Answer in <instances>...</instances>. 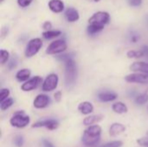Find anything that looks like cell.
<instances>
[{
  "label": "cell",
  "instance_id": "obj_41",
  "mask_svg": "<svg viewBox=\"0 0 148 147\" xmlns=\"http://www.w3.org/2000/svg\"><path fill=\"white\" fill-rule=\"evenodd\" d=\"M147 110H148V107H147Z\"/></svg>",
  "mask_w": 148,
  "mask_h": 147
},
{
  "label": "cell",
  "instance_id": "obj_14",
  "mask_svg": "<svg viewBox=\"0 0 148 147\" xmlns=\"http://www.w3.org/2000/svg\"><path fill=\"white\" fill-rule=\"evenodd\" d=\"M65 17L67 19L68 22L69 23H75L76 21H78L80 19V14L78 12V10L73 7H69L68 8L65 12H64Z\"/></svg>",
  "mask_w": 148,
  "mask_h": 147
},
{
  "label": "cell",
  "instance_id": "obj_24",
  "mask_svg": "<svg viewBox=\"0 0 148 147\" xmlns=\"http://www.w3.org/2000/svg\"><path fill=\"white\" fill-rule=\"evenodd\" d=\"M104 29V27L96 25V24H92V23H88V26L87 28V31L89 35L94 36L95 34H98L99 32H101L102 29Z\"/></svg>",
  "mask_w": 148,
  "mask_h": 147
},
{
  "label": "cell",
  "instance_id": "obj_26",
  "mask_svg": "<svg viewBox=\"0 0 148 147\" xmlns=\"http://www.w3.org/2000/svg\"><path fill=\"white\" fill-rule=\"evenodd\" d=\"M13 104H14V100L12 98L9 97L6 100L0 102V109L2 111H5V110L9 109Z\"/></svg>",
  "mask_w": 148,
  "mask_h": 147
},
{
  "label": "cell",
  "instance_id": "obj_16",
  "mask_svg": "<svg viewBox=\"0 0 148 147\" xmlns=\"http://www.w3.org/2000/svg\"><path fill=\"white\" fill-rule=\"evenodd\" d=\"M79 112L83 115H88L94 112V106L89 101H82L78 105Z\"/></svg>",
  "mask_w": 148,
  "mask_h": 147
},
{
  "label": "cell",
  "instance_id": "obj_37",
  "mask_svg": "<svg viewBox=\"0 0 148 147\" xmlns=\"http://www.w3.org/2000/svg\"><path fill=\"white\" fill-rule=\"evenodd\" d=\"M139 39H140V36H133L132 38H131V42H134V43H135Z\"/></svg>",
  "mask_w": 148,
  "mask_h": 147
},
{
  "label": "cell",
  "instance_id": "obj_5",
  "mask_svg": "<svg viewBox=\"0 0 148 147\" xmlns=\"http://www.w3.org/2000/svg\"><path fill=\"white\" fill-rule=\"evenodd\" d=\"M68 48V44L64 39H58L53 41L47 47L46 53L49 55H57L64 52Z\"/></svg>",
  "mask_w": 148,
  "mask_h": 147
},
{
  "label": "cell",
  "instance_id": "obj_38",
  "mask_svg": "<svg viewBox=\"0 0 148 147\" xmlns=\"http://www.w3.org/2000/svg\"><path fill=\"white\" fill-rule=\"evenodd\" d=\"M94 1H95V2H100L101 0H94Z\"/></svg>",
  "mask_w": 148,
  "mask_h": 147
},
{
  "label": "cell",
  "instance_id": "obj_30",
  "mask_svg": "<svg viewBox=\"0 0 148 147\" xmlns=\"http://www.w3.org/2000/svg\"><path fill=\"white\" fill-rule=\"evenodd\" d=\"M10 94V92L8 88H2L0 90V102L6 100L7 98H9Z\"/></svg>",
  "mask_w": 148,
  "mask_h": 147
},
{
  "label": "cell",
  "instance_id": "obj_39",
  "mask_svg": "<svg viewBox=\"0 0 148 147\" xmlns=\"http://www.w3.org/2000/svg\"><path fill=\"white\" fill-rule=\"evenodd\" d=\"M146 134H147V136H148V131L147 132V133H146Z\"/></svg>",
  "mask_w": 148,
  "mask_h": 147
},
{
  "label": "cell",
  "instance_id": "obj_1",
  "mask_svg": "<svg viewBox=\"0 0 148 147\" xmlns=\"http://www.w3.org/2000/svg\"><path fill=\"white\" fill-rule=\"evenodd\" d=\"M58 60L64 62L65 66V84L67 88L75 85L77 78V65L71 54H64L57 56Z\"/></svg>",
  "mask_w": 148,
  "mask_h": 147
},
{
  "label": "cell",
  "instance_id": "obj_34",
  "mask_svg": "<svg viewBox=\"0 0 148 147\" xmlns=\"http://www.w3.org/2000/svg\"><path fill=\"white\" fill-rule=\"evenodd\" d=\"M62 98V94L61 91H57L54 94V99L56 102H60Z\"/></svg>",
  "mask_w": 148,
  "mask_h": 147
},
{
  "label": "cell",
  "instance_id": "obj_6",
  "mask_svg": "<svg viewBox=\"0 0 148 147\" xmlns=\"http://www.w3.org/2000/svg\"><path fill=\"white\" fill-rule=\"evenodd\" d=\"M59 82V77L56 74L51 73L44 79L42 84V90L44 92H51L55 90Z\"/></svg>",
  "mask_w": 148,
  "mask_h": 147
},
{
  "label": "cell",
  "instance_id": "obj_13",
  "mask_svg": "<svg viewBox=\"0 0 148 147\" xmlns=\"http://www.w3.org/2000/svg\"><path fill=\"white\" fill-rule=\"evenodd\" d=\"M48 6L49 9L54 13H61L65 9V5L62 0H49Z\"/></svg>",
  "mask_w": 148,
  "mask_h": 147
},
{
  "label": "cell",
  "instance_id": "obj_7",
  "mask_svg": "<svg viewBox=\"0 0 148 147\" xmlns=\"http://www.w3.org/2000/svg\"><path fill=\"white\" fill-rule=\"evenodd\" d=\"M125 81L129 83L148 84V74L135 72L125 76Z\"/></svg>",
  "mask_w": 148,
  "mask_h": 147
},
{
  "label": "cell",
  "instance_id": "obj_18",
  "mask_svg": "<svg viewBox=\"0 0 148 147\" xmlns=\"http://www.w3.org/2000/svg\"><path fill=\"white\" fill-rule=\"evenodd\" d=\"M104 119V116L102 114H93V115H88L83 120V125L86 126L95 125L100 121H101Z\"/></svg>",
  "mask_w": 148,
  "mask_h": 147
},
{
  "label": "cell",
  "instance_id": "obj_2",
  "mask_svg": "<svg viewBox=\"0 0 148 147\" xmlns=\"http://www.w3.org/2000/svg\"><path fill=\"white\" fill-rule=\"evenodd\" d=\"M30 122V118L23 111H17L16 112L10 120V124L11 126L16 128H24L29 126Z\"/></svg>",
  "mask_w": 148,
  "mask_h": 147
},
{
  "label": "cell",
  "instance_id": "obj_20",
  "mask_svg": "<svg viewBox=\"0 0 148 147\" xmlns=\"http://www.w3.org/2000/svg\"><path fill=\"white\" fill-rule=\"evenodd\" d=\"M112 109L115 113H118V114H124L128 112V108H127V105L121 101L114 102L112 105Z\"/></svg>",
  "mask_w": 148,
  "mask_h": 147
},
{
  "label": "cell",
  "instance_id": "obj_19",
  "mask_svg": "<svg viewBox=\"0 0 148 147\" xmlns=\"http://www.w3.org/2000/svg\"><path fill=\"white\" fill-rule=\"evenodd\" d=\"M30 75H31V71L29 68H23L16 72V79L19 82H25L29 79Z\"/></svg>",
  "mask_w": 148,
  "mask_h": 147
},
{
  "label": "cell",
  "instance_id": "obj_11",
  "mask_svg": "<svg viewBox=\"0 0 148 147\" xmlns=\"http://www.w3.org/2000/svg\"><path fill=\"white\" fill-rule=\"evenodd\" d=\"M100 139H101V136H93L86 133L85 132H83L82 136V142L86 146H94L99 143Z\"/></svg>",
  "mask_w": 148,
  "mask_h": 147
},
{
  "label": "cell",
  "instance_id": "obj_28",
  "mask_svg": "<svg viewBox=\"0 0 148 147\" xmlns=\"http://www.w3.org/2000/svg\"><path fill=\"white\" fill-rule=\"evenodd\" d=\"M122 146L123 142L121 140H113L101 145L100 147H121Z\"/></svg>",
  "mask_w": 148,
  "mask_h": 147
},
{
  "label": "cell",
  "instance_id": "obj_9",
  "mask_svg": "<svg viewBox=\"0 0 148 147\" xmlns=\"http://www.w3.org/2000/svg\"><path fill=\"white\" fill-rule=\"evenodd\" d=\"M42 77L36 75L32 78H29L28 81H26L25 82H23V84H22L21 86V89L23 92H29L32 91L34 89H36L41 83H42Z\"/></svg>",
  "mask_w": 148,
  "mask_h": 147
},
{
  "label": "cell",
  "instance_id": "obj_40",
  "mask_svg": "<svg viewBox=\"0 0 148 147\" xmlns=\"http://www.w3.org/2000/svg\"><path fill=\"white\" fill-rule=\"evenodd\" d=\"M3 0H0V2H3Z\"/></svg>",
  "mask_w": 148,
  "mask_h": 147
},
{
  "label": "cell",
  "instance_id": "obj_31",
  "mask_svg": "<svg viewBox=\"0 0 148 147\" xmlns=\"http://www.w3.org/2000/svg\"><path fill=\"white\" fill-rule=\"evenodd\" d=\"M137 144L141 147H148V136L140 138L136 140Z\"/></svg>",
  "mask_w": 148,
  "mask_h": 147
},
{
  "label": "cell",
  "instance_id": "obj_15",
  "mask_svg": "<svg viewBox=\"0 0 148 147\" xmlns=\"http://www.w3.org/2000/svg\"><path fill=\"white\" fill-rule=\"evenodd\" d=\"M118 98V94L114 92H101L98 94V99L101 102H111Z\"/></svg>",
  "mask_w": 148,
  "mask_h": 147
},
{
  "label": "cell",
  "instance_id": "obj_33",
  "mask_svg": "<svg viewBox=\"0 0 148 147\" xmlns=\"http://www.w3.org/2000/svg\"><path fill=\"white\" fill-rule=\"evenodd\" d=\"M128 3L133 7H139L142 4V0H128Z\"/></svg>",
  "mask_w": 148,
  "mask_h": 147
},
{
  "label": "cell",
  "instance_id": "obj_12",
  "mask_svg": "<svg viewBox=\"0 0 148 147\" xmlns=\"http://www.w3.org/2000/svg\"><path fill=\"white\" fill-rule=\"evenodd\" d=\"M126 130H127V127L123 124L115 122L110 126L109 130H108V133H109L110 137H116V136L125 133Z\"/></svg>",
  "mask_w": 148,
  "mask_h": 147
},
{
  "label": "cell",
  "instance_id": "obj_22",
  "mask_svg": "<svg viewBox=\"0 0 148 147\" xmlns=\"http://www.w3.org/2000/svg\"><path fill=\"white\" fill-rule=\"evenodd\" d=\"M62 35V31L61 30H58V29H49V30H45L42 32V36L44 39L46 40H50V39H53V38H56L59 36Z\"/></svg>",
  "mask_w": 148,
  "mask_h": 147
},
{
  "label": "cell",
  "instance_id": "obj_17",
  "mask_svg": "<svg viewBox=\"0 0 148 147\" xmlns=\"http://www.w3.org/2000/svg\"><path fill=\"white\" fill-rule=\"evenodd\" d=\"M130 69L134 72L148 74V63L145 62H135L130 66Z\"/></svg>",
  "mask_w": 148,
  "mask_h": 147
},
{
  "label": "cell",
  "instance_id": "obj_8",
  "mask_svg": "<svg viewBox=\"0 0 148 147\" xmlns=\"http://www.w3.org/2000/svg\"><path fill=\"white\" fill-rule=\"evenodd\" d=\"M32 128H41L45 127L49 131H55L59 126V122L53 119L49 120H38L35 122L32 126Z\"/></svg>",
  "mask_w": 148,
  "mask_h": 147
},
{
  "label": "cell",
  "instance_id": "obj_36",
  "mask_svg": "<svg viewBox=\"0 0 148 147\" xmlns=\"http://www.w3.org/2000/svg\"><path fill=\"white\" fill-rule=\"evenodd\" d=\"M42 143L43 147H55V146L53 145V143H51V142H50L49 140H48V139H42Z\"/></svg>",
  "mask_w": 148,
  "mask_h": 147
},
{
  "label": "cell",
  "instance_id": "obj_32",
  "mask_svg": "<svg viewBox=\"0 0 148 147\" xmlns=\"http://www.w3.org/2000/svg\"><path fill=\"white\" fill-rule=\"evenodd\" d=\"M16 1H17V4L22 8L28 7L33 2V0H16Z\"/></svg>",
  "mask_w": 148,
  "mask_h": 147
},
{
  "label": "cell",
  "instance_id": "obj_27",
  "mask_svg": "<svg viewBox=\"0 0 148 147\" xmlns=\"http://www.w3.org/2000/svg\"><path fill=\"white\" fill-rule=\"evenodd\" d=\"M10 59V53L6 49H1L0 50V62L2 65L8 62Z\"/></svg>",
  "mask_w": 148,
  "mask_h": 147
},
{
  "label": "cell",
  "instance_id": "obj_21",
  "mask_svg": "<svg viewBox=\"0 0 148 147\" xmlns=\"http://www.w3.org/2000/svg\"><path fill=\"white\" fill-rule=\"evenodd\" d=\"M84 132L86 133L90 134V135H93V136H101V135L102 129H101V126H99L97 124H95V125L88 126V128L85 129Z\"/></svg>",
  "mask_w": 148,
  "mask_h": 147
},
{
  "label": "cell",
  "instance_id": "obj_23",
  "mask_svg": "<svg viewBox=\"0 0 148 147\" xmlns=\"http://www.w3.org/2000/svg\"><path fill=\"white\" fill-rule=\"evenodd\" d=\"M148 101V88L135 97V103L139 106L145 105Z\"/></svg>",
  "mask_w": 148,
  "mask_h": 147
},
{
  "label": "cell",
  "instance_id": "obj_29",
  "mask_svg": "<svg viewBox=\"0 0 148 147\" xmlns=\"http://www.w3.org/2000/svg\"><path fill=\"white\" fill-rule=\"evenodd\" d=\"M13 142H14V145L16 147H22L24 144V139L22 135H16V136H15Z\"/></svg>",
  "mask_w": 148,
  "mask_h": 147
},
{
  "label": "cell",
  "instance_id": "obj_4",
  "mask_svg": "<svg viewBox=\"0 0 148 147\" xmlns=\"http://www.w3.org/2000/svg\"><path fill=\"white\" fill-rule=\"evenodd\" d=\"M110 21V15L107 11H97L93 14V16L88 19V23L96 24L101 27L107 25Z\"/></svg>",
  "mask_w": 148,
  "mask_h": 147
},
{
  "label": "cell",
  "instance_id": "obj_25",
  "mask_svg": "<svg viewBox=\"0 0 148 147\" xmlns=\"http://www.w3.org/2000/svg\"><path fill=\"white\" fill-rule=\"evenodd\" d=\"M127 56L129 59H138V58L145 56V53L142 49L141 50H129L127 52Z\"/></svg>",
  "mask_w": 148,
  "mask_h": 147
},
{
  "label": "cell",
  "instance_id": "obj_35",
  "mask_svg": "<svg viewBox=\"0 0 148 147\" xmlns=\"http://www.w3.org/2000/svg\"><path fill=\"white\" fill-rule=\"evenodd\" d=\"M42 28L45 29V30H49L51 28H52V23L49 22V21H46L43 23L42 24Z\"/></svg>",
  "mask_w": 148,
  "mask_h": 147
},
{
  "label": "cell",
  "instance_id": "obj_10",
  "mask_svg": "<svg viewBox=\"0 0 148 147\" xmlns=\"http://www.w3.org/2000/svg\"><path fill=\"white\" fill-rule=\"evenodd\" d=\"M51 101L49 95L45 94H40L36 96L34 101H33V106L36 109H43L46 108L49 104Z\"/></svg>",
  "mask_w": 148,
  "mask_h": 147
},
{
  "label": "cell",
  "instance_id": "obj_3",
  "mask_svg": "<svg viewBox=\"0 0 148 147\" xmlns=\"http://www.w3.org/2000/svg\"><path fill=\"white\" fill-rule=\"evenodd\" d=\"M42 47V41L41 38H32L31 40L29 41L25 51H24V55L26 57L30 58L33 57L34 55H36L41 49V48Z\"/></svg>",
  "mask_w": 148,
  "mask_h": 147
}]
</instances>
